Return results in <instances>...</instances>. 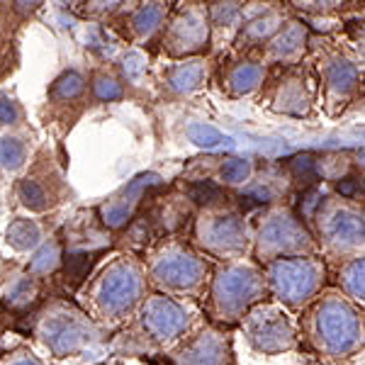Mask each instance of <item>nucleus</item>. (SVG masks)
I'll list each match as a JSON object with an SVG mask.
<instances>
[{
	"label": "nucleus",
	"instance_id": "nucleus-1",
	"mask_svg": "<svg viewBox=\"0 0 365 365\" xmlns=\"http://www.w3.org/2000/svg\"><path fill=\"white\" fill-rule=\"evenodd\" d=\"M302 329L322 356L349 358L365 349V314L344 292H322L304 312Z\"/></svg>",
	"mask_w": 365,
	"mask_h": 365
},
{
	"label": "nucleus",
	"instance_id": "nucleus-2",
	"mask_svg": "<svg viewBox=\"0 0 365 365\" xmlns=\"http://www.w3.org/2000/svg\"><path fill=\"white\" fill-rule=\"evenodd\" d=\"M270 297L266 273L258 263L229 261L212 273L207 309L217 324H241L246 314Z\"/></svg>",
	"mask_w": 365,
	"mask_h": 365
},
{
	"label": "nucleus",
	"instance_id": "nucleus-3",
	"mask_svg": "<svg viewBox=\"0 0 365 365\" xmlns=\"http://www.w3.org/2000/svg\"><path fill=\"white\" fill-rule=\"evenodd\" d=\"M319 249L322 246L317 244L307 222L290 207H268L253 232V253L263 266L280 258L317 256Z\"/></svg>",
	"mask_w": 365,
	"mask_h": 365
},
{
	"label": "nucleus",
	"instance_id": "nucleus-4",
	"mask_svg": "<svg viewBox=\"0 0 365 365\" xmlns=\"http://www.w3.org/2000/svg\"><path fill=\"white\" fill-rule=\"evenodd\" d=\"M309 225H314V237L334 256L353 258L365 251V205L356 200L324 195Z\"/></svg>",
	"mask_w": 365,
	"mask_h": 365
},
{
	"label": "nucleus",
	"instance_id": "nucleus-5",
	"mask_svg": "<svg viewBox=\"0 0 365 365\" xmlns=\"http://www.w3.org/2000/svg\"><path fill=\"white\" fill-rule=\"evenodd\" d=\"M270 295L290 309L309 307L322 295L327 282V266L319 256H292L280 258L263 266Z\"/></svg>",
	"mask_w": 365,
	"mask_h": 365
},
{
	"label": "nucleus",
	"instance_id": "nucleus-6",
	"mask_svg": "<svg viewBox=\"0 0 365 365\" xmlns=\"http://www.w3.org/2000/svg\"><path fill=\"white\" fill-rule=\"evenodd\" d=\"M253 237L244 215L229 205L217 210H202L195 220V244L205 253L222 258L225 263L241 261Z\"/></svg>",
	"mask_w": 365,
	"mask_h": 365
},
{
	"label": "nucleus",
	"instance_id": "nucleus-7",
	"mask_svg": "<svg viewBox=\"0 0 365 365\" xmlns=\"http://www.w3.org/2000/svg\"><path fill=\"white\" fill-rule=\"evenodd\" d=\"M146 275L144 268L134 258H117L103 270L96 282V304L100 314L110 322L125 319L137 304L144 299Z\"/></svg>",
	"mask_w": 365,
	"mask_h": 365
},
{
	"label": "nucleus",
	"instance_id": "nucleus-8",
	"mask_svg": "<svg viewBox=\"0 0 365 365\" xmlns=\"http://www.w3.org/2000/svg\"><path fill=\"white\" fill-rule=\"evenodd\" d=\"M149 270L158 287L175 295H197L210 275L207 261L182 241L163 244L151 258Z\"/></svg>",
	"mask_w": 365,
	"mask_h": 365
},
{
	"label": "nucleus",
	"instance_id": "nucleus-9",
	"mask_svg": "<svg viewBox=\"0 0 365 365\" xmlns=\"http://www.w3.org/2000/svg\"><path fill=\"white\" fill-rule=\"evenodd\" d=\"M241 329L251 349L263 356L285 353L297 346V331L282 304L261 302L241 319Z\"/></svg>",
	"mask_w": 365,
	"mask_h": 365
},
{
	"label": "nucleus",
	"instance_id": "nucleus-10",
	"mask_svg": "<svg viewBox=\"0 0 365 365\" xmlns=\"http://www.w3.org/2000/svg\"><path fill=\"white\" fill-rule=\"evenodd\" d=\"M212 42V22L210 10L202 3H185L173 13L166 22L163 32V46L170 56L182 58H200L207 54Z\"/></svg>",
	"mask_w": 365,
	"mask_h": 365
},
{
	"label": "nucleus",
	"instance_id": "nucleus-11",
	"mask_svg": "<svg viewBox=\"0 0 365 365\" xmlns=\"http://www.w3.org/2000/svg\"><path fill=\"white\" fill-rule=\"evenodd\" d=\"M141 329L151 341L156 344H168L190 329L192 324V309L187 304L178 302L168 295H151L144 299L139 314Z\"/></svg>",
	"mask_w": 365,
	"mask_h": 365
},
{
	"label": "nucleus",
	"instance_id": "nucleus-12",
	"mask_svg": "<svg viewBox=\"0 0 365 365\" xmlns=\"http://www.w3.org/2000/svg\"><path fill=\"white\" fill-rule=\"evenodd\" d=\"M42 339L56 356H73L96 339V327L78 312L58 307L44 319Z\"/></svg>",
	"mask_w": 365,
	"mask_h": 365
},
{
	"label": "nucleus",
	"instance_id": "nucleus-13",
	"mask_svg": "<svg viewBox=\"0 0 365 365\" xmlns=\"http://www.w3.org/2000/svg\"><path fill=\"white\" fill-rule=\"evenodd\" d=\"M173 365H234L232 341L220 327H205L175 353Z\"/></svg>",
	"mask_w": 365,
	"mask_h": 365
},
{
	"label": "nucleus",
	"instance_id": "nucleus-14",
	"mask_svg": "<svg viewBox=\"0 0 365 365\" xmlns=\"http://www.w3.org/2000/svg\"><path fill=\"white\" fill-rule=\"evenodd\" d=\"M319 81L329 108L331 105L341 108V105H349L361 88V71L344 54H329L319 63Z\"/></svg>",
	"mask_w": 365,
	"mask_h": 365
},
{
	"label": "nucleus",
	"instance_id": "nucleus-15",
	"mask_svg": "<svg viewBox=\"0 0 365 365\" xmlns=\"http://www.w3.org/2000/svg\"><path fill=\"white\" fill-rule=\"evenodd\" d=\"M307 44H309V27L304 20H290L285 22V27L275 34L273 39L266 44V49L261 51V61L266 66H282V68H292L307 54Z\"/></svg>",
	"mask_w": 365,
	"mask_h": 365
},
{
	"label": "nucleus",
	"instance_id": "nucleus-16",
	"mask_svg": "<svg viewBox=\"0 0 365 365\" xmlns=\"http://www.w3.org/2000/svg\"><path fill=\"white\" fill-rule=\"evenodd\" d=\"M290 17L285 15V8L278 3H268L261 13L256 15H249L244 22V27L239 29L237 39H234V49L239 54H249L253 49H266V44L275 34L285 27V22Z\"/></svg>",
	"mask_w": 365,
	"mask_h": 365
},
{
	"label": "nucleus",
	"instance_id": "nucleus-17",
	"mask_svg": "<svg viewBox=\"0 0 365 365\" xmlns=\"http://www.w3.org/2000/svg\"><path fill=\"white\" fill-rule=\"evenodd\" d=\"M268 108L278 115L307 117L312 113V91L304 73L287 68L278 78V83L270 88Z\"/></svg>",
	"mask_w": 365,
	"mask_h": 365
},
{
	"label": "nucleus",
	"instance_id": "nucleus-18",
	"mask_svg": "<svg viewBox=\"0 0 365 365\" xmlns=\"http://www.w3.org/2000/svg\"><path fill=\"white\" fill-rule=\"evenodd\" d=\"M158 182H161V178H158L156 173H141L134 180H129L110 202H105L103 207H100V220H103V225L108 229L125 227L141 205V197H144L151 187H156Z\"/></svg>",
	"mask_w": 365,
	"mask_h": 365
},
{
	"label": "nucleus",
	"instance_id": "nucleus-19",
	"mask_svg": "<svg viewBox=\"0 0 365 365\" xmlns=\"http://www.w3.org/2000/svg\"><path fill=\"white\" fill-rule=\"evenodd\" d=\"M222 91L229 98H246L261 91L266 83V63L253 61V58H237L222 66L220 76Z\"/></svg>",
	"mask_w": 365,
	"mask_h": 365
},
{
	"label": "nucleus",
	"instance_id": "nucleus-20",
	"mask_svg": "<svg viewBox=\"0 0 365 365\" xmlns=\"http://www.w3.org/2000/svg\"><path fill=\"white\" fill-rule=\"evenodd\" d=\"M210 78V61L207 58H182V61L173 63L166 76H163V86L170 96H190V93L200 91Z\"/></svg>",
	"mask_w": 365,
	"mask_h": 365
},
{
	"label": "nucleus",
	"instance_id": "nucleus-21",
	"mask_svg": "<svg viewBox=\"0 0 365 365\" xmlns=\"http://www.w3.org/2000/svg\"><path fill=\"white\" fill-rule=\"evenodd\" d=\"M339 287L356 307L365 309V253L346 258L339 266Z\"/></svg>",
	"mask_w": 365,
	"mask_h": 365
},
{
	"label": "nucleus",
	"instance_id": "nucleus-22",
	"mask_svg": "<svg viewBox=\"0 0 365 365\" xmlns=\"http://www.w3.org/2000/svg\"><path fill=\"white\" fill-rule=\"evenodd\" d=\"M168 13L170 8L166 3L139 5L132 13V17H129V29H132L137 39H151L163 27V22H168Z\"/></svg>",
	"mask_w": 365,
	"mask_h": 365
},
{
	"label": "nucleus",
	"instance_id": "nucleus-23",
	"mask_svg": "<svg viewBox=\"0 0 365 365\" xmlns=\"http://www.w3.org/2000/svg\"><path fill=\"white\" fill-rule=\"evenodd\" d=\"M212 34H229L237 39L239 29L246 22V5L244 3H207Z\"/></svg>",
	"mask_w": 365,
	"mask_h": 365
},
{
	"label": "nucleus",
	"instance_id": "nucleus-24",
	"mask_svg": "<svg viewBox=\"0 0 365 365\" xmlns=\"http://www.w3.org/2000/svg\"><path fill=\"white\" fill-rule=\"evenodd\" d=\"M253 161L249 158H239V156H227L222 158V166L217 170V178H220V185L225 187H246L253 180Z\"/></svg>",
	"mask_w": 365,
	"mask_h": 365
},
{
	"label": "nucleus",
	"instance_id": "nucleus-25",
	"mask_svg": "<svg viewBox=\"0 0 365 365\" xmlns=\"http://www.w3.org/2000/svg\"><path fill=\"white\" fill-rule=\"evenodd\" d=\"M187 200L200 205L202 210H217L229 205L227 190L215 180H195L187 185Z\"/></svg>",
	"mask_w": 365,
	"mask_h": 365
},
{
	"label": "nucleus",
	"instance_id": "nucleus-26",
	"mask_svg": "<svg viewBox=\"0 0 365 365\" xmlns=\"http://www.w3.org/2000/svg\"><path fill=\"white\" fill-rule=\"evenodd\" d=\"M273 180H278V178L251 180L239 195L241 207H263V205H273L275 200H278V192H280V187L275 185Z\"/></svg>",
	"mask_w": 365,
	"mask_h": 365
},
{
	"label": "nucleus",
	"instance_id": "nucleus-27",
	"mask_svg": "<svg viewBox=\"0 0 365 365\" xmlns=\"http://www.w3.org/2000/svg\"><path fill=\"white\" fill-rule=\"evenodd\" d=\"M185 134L192 144L200 146V149L215 151V149H222V146H232V139H229L225 132H220L217 127L207 125V122H190Z\"/></svg>",
	"mask_w": 365,
	"mask_h": 365
},
{
	"label": "nucleus",
	"instance_id": "nucleus-28",
	"mask_svg": "<svg viewBox=\"0 0 365 365\" xmlns=\"http://www.w3.org/2000/svg\"><path fill=\"white\" fill-rule=\"evenodd\" d=\"M86 78L78 73V71H63L61 76L54 81V86H51L49 96L54 100H61V103H71V100H78L86 96Z\"/></svg>",
	"mask_w": 365,
	"mask_h": 365
},
{
	"label": "nucleus",
	"instance_id": "nucleus-29",
	"mask_svg": "<svg viewBox=\"0 0 365 365\" xmlns=\"http://www.w3.org/2000/svg\"><path fill=\"white\" fill-rule=\"evenodd\" d=\"M317 161H319V156L317 154H297V156H292L285 161V170L292 180L302 182L304 187H312V185H317V180H319Z\"/></svg>",
	"mask_w": 365,
	"mask_h": 365
},
{
	"label": "nucleus",
	"instance_id": "nucleus-30",
	"mask_svg": "<svg viewBox=\"0 0 365 365\" xmlns=\"http://www.w3.org/2000/svg\"><path fill=\"white\" fill-rule=\"evenodd\" d=\"M8 241L15 246L17 251H29L34 246H39L42 241V229L34 220H15L8 227Z\"/></svg>",
	"mask_w": 365,
	"mask_h": 365
},
{
	"label": "nucleus",
	"instance_id": "nucleus-31",
	"mask_svg": "<svg viewBox=\"0 0 365 365\" xmlns=\"http://www.w3.org/2000/svg\"><path fill=\"white\" fill-rule=\"evenodd\" d=\"M91 88H93V96H96V100H100V103H115V100L125 98V83H122L115 73H110V71H98V73L93 76Z\"/></svg>",
	"mask_w": 365,
	"mask_h": 365
},
{
	"label": "nucleus",
	"instance_id": "nucleus-32",
	"mask_svg": "<svg viewBox=\"0 0 365 365\" xmlns=\"http://www.w3.org/2000/svg\"><path fill=\"white\" fill-rule=\"evenodd\" d=\"M17 195H20L22 205L34 212H42L49 207V192L37 178H25L17 185Z\"/></svg>",
	"mask_w": 365,
	"mask_h": 365
},
{
	"label": "nucleus",
	"instance_id": "nucleus-33",
	"mask_svg": "<svg viewBox=\"0 0 365 365\" xmlns=\"http://www.w3.org/2000/svg\"><path fill=\"white\" fill-rule=\"evenodd\" d=\"M27 149L17 137H3L0 139V168L5 170H20L25 166Z\"/></svg>",
	"mask_w": 365,
	"mask_h": 365
},
{
	"label": "nucleus",
	"instance_id": "nucleus-34",
	"mask_svg": "<svg viewBox=\"0 0 365 365\" xmlns=\"http://www.w3.org/2000/svg\"><path fill=\"white\" fill-rule=\"evenodd\" d=\"M58 261H61V249H58V241H46V244L34 253V258L29 261V273L32 275H46L51 273Z\"/></svg>",
	"mask_w": 365,
	"mask_h": 365
},
{
	"label": "nucleus",
	"instance_id": "nucleus-35",
	"mask_svg": "<svg viewBox=\"0 0 365 365\" xmlns=\"http://www.w3.org/2000/svg\"><path fill=\"white\" fill-rule=\"evenodd\" d=\"M34 295H37V282H34V278H29V275H22V278H17L8 287V302L13 307H25V304L32 302Z\"/></svg>",
	"mask_w": 365,
	"mask_h": 365
},
{
	"label": "nucleus",
	"instance_id": "nucleus-36",
	"mask_svg": "<svg viewBox=\"0 0 365 365\" xmlns=\"http://www.w3.org/2000/svg\"><path fill=\"white\" fill-rule=\"evenodd\" d=\"M122 76H125L127 83L141 86L146 78V58L139 51H127L122 58Z\"/></svg>",
	"mask_w": 365,
	"mask_h": 365
},
{
	"label": "nucleus",
	"instance_id": "nucleus-37",
	"mask_svg": "<svg viewBox=\"0 0 365 365\" xmlns=\"http://www.w3.org/2000/svg\"><path fill=\"white\" fill-rule=\"evenodd\" d=\"M22 120V110L10 96L0 93V125H17Z\"/></svg>",
	"mask_w": 365,
	"mask_h": 365
},
{
	"label": "nucleus",
	"instance_id": "nucleus-38",
	"mask_svg": "<svg viewBox=\"0 0 365 365\" xmlns=\"http://www.w3.org/2000/svg\"><path fill=\"white\" fill-rule=\"evenodd\" d=\"M351 37H353V44L358 46V51H361V56L365 58V20L356 22V25L351 27Z\"/></svg>",
	"mask_w": 365,
	"mask_h": 365
},
{
	"label": "nucleus",
	"instance_id": "nucleus-39",
	"mask_svg": "<svg viewBox=\"0 0 365 365\" xmlns=\"http://www.w3.org/2000/svg\"><path fill=\"white\" fill-rule=\"evenodd\" d=\"M8 365H42V363H39L37 358L27 356V353H17V356H15Z\"/></svg>",
	"mask_w": 365,
	"mask_h": 365
},
{
	"label": "nucleus",
	"instance_id": "nucleus-40",
	"mask_svg": "<svg viewBox=\"0 0 365 365\" xmlns=\"http://www.w3.org/2000/svg\"><path fill=\"white\" fill-rule=\"evenodd\" d=\"M108 365H120V363H108Z\"/></svg>",
	"mask_w": 365,
	"mask_h": 365
}]
</instances>
